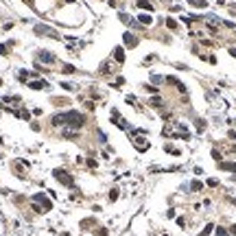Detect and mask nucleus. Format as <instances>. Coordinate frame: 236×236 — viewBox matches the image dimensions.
I'll list each match as a JSON object with an SVG mask.
<instances>
[{"mask_svg": "<svg viewBox=\"0 0 236 236\" xmlns=\"http://www.w3.org/2000/svg\"><path fill=\"white\" fill-rule=\"evenodd\" d=\"M96 236H107V230H98V232H96Z\"/></svg>", "mask_w": 236, "mask_h": 236, "instance_id": "obj_18", "label": "nucleus"}, {"mask_svg": "<svg viewBox=\"0 0 236 236\" xmlns=\"http://www.w3.org/2000/svg\"><path fill=\"white\" fill-rule=\"evenodd\" d=\"M151 81H153V83H162V77H157V74H153V77H151Z\"/></svg>", "mask_w": 236, "mask_h": 236, "instance_id": "obj_16", "label": "nucleus"}, {"mask_svg": "<svg viewBox=\"0 0 236 236\" xmlns=\"http://www.w3.org/2000/svg\"><path fill=\"white\" fill-rule=\"evenodd\" d=\"M64 116H66V123H68V125H70V127H72V129L81 127V125L85 123V118L81 116V114H79V112H74V109H72V112H66Z\"/></svg>", "mask_w": 236, "mask_h": 236, "instance_id": "obj_1", "label": "nucleus"}, {"mask_svg": "<svg viewBox=\"0 0 236 236\" xmlns=\"http://www.w3.org/2000/svg\"><path fill=\"white\" fill-rule=\"evenodd\" d=\"M190 186H192V190H201V182H192Z\"/></svg>", "mask_w": 236, "mask_h": 236, "instance_id": "obj_15", "label": "nucleus"}, {"mask_svg": "<svg viewBox=\"0 0 236 236\" xmlns=\"http://www.w3.org/2000/svg\"><path fill=\"white\" fill-rule=\"evenodd\" d=\"M216 236H230V234H227V230H223V227H219V230H216Z\"/></svg>", "mask_w": 236, "mask_h": 236, "instance_id": "obj_13", "label": "nucleus"}, {"mask_svg": "<svg viewBox=\"0 0 236 236\" xmlns=\"http://www.w3.org/2000/svg\"><path fill=\"white\" fill-rule=\"evenodd\" d=\"M210 232H212V225H206V230H203V232H201V234H199V236H208V234H210Z\"/></svg>", "mask_w": 236, "mask_h": 236, "instance_id": "obj_14", "label": "nucleus"}, {"mask_svg": "<svg viewBox=\"0 0 236 236\" xmlns=\"http://www.w3.org/2000/svg\"><path fill=\"white\" fill-rule=\"evenodd\" d=\"M109 72H112V66H109V64L101 66V74H109Z\"/></svg>", "mask_w": 236, "mask_h": 236, "instance_id": "obj_9", "label": "nucleus"}, {"mask_svg": "<svg viewBox=\"0 0 236 236\" xmlns=\"http://www.w3.org/2000/svg\"><path fill=\"white\" fill-rule=\"evenodd\" d=\"M114 59H116L118 64H123V61H125V50L120 48V46H118V48L114 50Z\"/></svg>", "mask_w": 236, "mask_h": 236, "instance_id": "obj_3", "label": "nucleus"}, {"mask_svg": "<svg viewBox=\"0 0 236 236\" xmlns=\"http://www.w3.org/2000/svg\"><path fill=\"white\" fill-rule=\"evenodd\" d=\"M136 2H138V7H142V9H147V11H153V5L149 0H136Z\"/></svg>", "mask_w": 236, "mask_h": 236, "instance_id": "obj_5", "label": "nucleus"}, {"mask_svg": "<svg viewBox=\"0 0 236 236\" xmlns=\"http://www.w3.org/2000/svg\"><path fill=\"white\" fill-rule=\"evenodd\" d=\"M221 168H225V171H232V173H236V164H234V162H221Z\"/></svg>", "mask_w": 236, "mask_h": 236, "instance_id": "obj_6", "label": "nucleus"}, {"mask_svg": "<svg viewBox=\"0 0 236 236\" xmlns=\"http://www.w3.org/2000/svg\"><path fill=\"white\" fill-rule=\"evenodd\" d=\"M0 85H2V79H0Z\"/></svg>", "mask_w": 236, "mask_h": 236, "instance_id": "obj_21", "label": "nucleus"}, {"mask_svg": "<svg viewBox=\"0 0 236 236\" xmlns=\"http://www.w3.org/2000/svg\"><path fill=\"white\" fill-rule=\"evenodd\" d=\"M230 55H232V57H236V48H230Z\"/></svg>", "mask_w": 236, "mask_h": 236, "instance_id": "obj_19", "label": "nucleus"}, {"mask_svg": "<svg viewBox=\"0 0 236 236\" xmlns=\"http://www.w3.org/2000/svg\"><path fill=\"white\" fill-rule=\"evenodd\" d=\"M39 57L44 59V61H55V57H53L50 53H39Z\"/></svg>", "mask_w": 236, "mask_h": 236, "instance_id": "obj_8", "label": "nucleus"}, {"mask_svg": "<svg viewBox=\"0 0 236 236\" xmlns=\"http://www.w3.org/2000/svg\"><path fill=\"white\" fill-rule=\"evenodd\" d=\"M116 197H118V190H116V188H114V190L109 192V199H112V201H114V199H116Z\"/></svg>", "mask_w": 236, "mask_h": 236, "instance_id": "obj_17", "label": "nucleus"}, {"mask_svg": "<svg viewBox=\"0 0 236 236\" xmlns=\"http://www.w3.org/2000/svg\"><path fill=\"white\" fill-rule=\"evenodd\" d=\"M31 88H35V90H39V88H46V81H35V83H29Z\"/></svg>", "mask_w": 236, "mask_h": 236, "instance_id": "obj_7", "label": "nucleus"}, {"mask_svg": "<svg viewBox=\"0 0 236 236\" xmlns=\"http://www.w3.org/2000/svg\"><path fill=\"white\" fill-rule=\"evenodd\" d=\"M55 177H57L61 184H66L68 188H74V182H72V177H70L68 173H64V171H59V168H57V171H55Z\"/></svg>", "mask_w": 236, "mask_h": 236, "instance_id": "obj_2", "label": "nucleus"}, {"mask_svg": "<svg viewBox=\"0 0 236 236\" xmlns=\"http://www.w3.org/2000/svg\"><path fill=\"white\" fill-rule=\"evenodd\" d=\"M166 24H168V29H173V31H175V29H177V24H175V20H171V18H168V20H166Z\"/></svg>", "mask_w": 236, "mask_h": 236, "instance_id": "obj_12", "label": "nucleus"}, {"mask_svg": "<svg viewBox=\"0 0 236 236\" xmlns=\"http://www.w3.org/2000/svg\"><path fill=\"white\" fill-rule=\"evenodd\" d=\"M190 5H195V7H206V0H190Z\"/></svg>", "mask_w": 236, "mask_h": 236, "instance_id": "obj_10", "label": "nucleus"}, {"mask_svg": "<svg viewBox=\"0 0 236 236\" xmlns=\"http://www.w3.org/2000/svg\"><path fill=\"white\" fill-rule=\"evenodd\" d=\"M140 22H142V24H149V22H151V15H140Z\"/></svg>", "mask_w": 236, "mask_h": 236, "instance_id": "obj_11", "label": "nucleus"}, {"mask_svg": "<svg viewBox=\"0 0 236 236\" xmlns=\"http://www.w3.org/2000/svg\"><path fill=\"white\" fill-rule=\"evenodd\" d=\"M123 39H125V44H129V46H136V44H138V39L133 37L131 33H125V35H123Z\"/></svg>", "mask_w": 236, "mask_h": 236, "instance_id": "obj_4", "label": "nucleus"}, {"mask_svg": "<svg viewBox=\"0 0 236 236\" xmlns=\"http://www.w3.org/2000/svg\"><path fill=\"white\" fill-rule=\"evenodd\" d=\"M230 232H232V234L236 236V225H232V230H230Z\"/></svg>", "mask_w": 236, "mask_h": 236, "instance_id": "obj_20", "label": "nucleus"}]
</instances>
